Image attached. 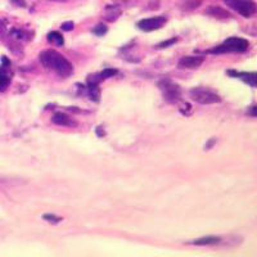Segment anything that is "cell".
<instances>
[{"mask_svg":"<svg viewBox=\"0 0 257 257\" xmlns=\"http://www.w3.org/2000/svg\"><path fill=\"white\" fill-rule=\"evenodd\" d=\"M41 64L47 70L56 72L61 77H70L73 73V66L67 58H64L61 53L56 50L47 49L39 54Z\"/></svg>","mask_w":257,"mask_h":257,"instance_id":"obj_1","label":"cell"},{"mask_svg":"<svg viewBox=\"0 0 257 257\" xmlns=\"http://www.w3.org/2000/svg\"><path fill=\"white\" fill-rule=\"evenodd\" d=\"M249 41L242 38H229L222 43L210 50L213 54H222V53H243L248 50Z\"/></svg>","mask_w":257,"mask_h":257,"instance_id":"obj_2","label":"cell"},{"mask_svg":"<svg viewBox=\"0 0 257 257\" xmlns=\"http://www.w3.org/2000/svg\"><path fill=\"white\" fill-rule=\"evenodd\" d=\"M190 98L199 104H216L221 102V98L215 91L207 88H194L190 90Z\"/></svg>","mask_w":257,"mask_h":257,"instance_id":"obj_3","label":"cell"},{"mask_svg":"<svg viewBox=\"0 0 257 257\" xmlns=\"http://www.w3.org/2000/svg\"><path fill=\"white\" fill-rule=\"evenodd\" d=\"M229 8L237 11L240 16L249 18L256 13V4L253 0H222Z\"/></svg>","mask_w":257,"mask_h":257,"instance_id":"obj_4","label":"cell"},{"mask_svg":"<svg viewBox=\"0 0 257 257\" xmlns=\"http://www.w3.org/2000/svg\"><path fill=\"white\" fill-rule=\"evenodd\" d=\"M158 86L164 93V98L167 102H176V100L180 99L181 89L179 85L174 84L170 80H162V81L158 82Z\"/></svg>","mask_w":257,"mask_h":257,"instance_id":"obj_5","label":"cell"},{"mask_svg":"<svg viewBox=\"0 0 257 257\" xmlns=\"http://www.w3.org/2000/svg\"><path fill=\"white\" fill-rule=\"evenodd\" d=\"M167 18L165 16H158V17H152V18H146V20H142L138 22V27L142 30V31L151 32L155 31V30L161 29L166 24Z\"/></svg>","mask_w":257,"mask_h":257,"instance_id":"obj_6","label":"cell"},{"mask_svg":"<svg viewBox=\"0 0 257 257\" xmlns=\"http://www.w3.org/2000/svg\"><path fill=\"white\" fill-rule=\"evenodd\" d=\"M12 81V73H11V61L7 57H3V64L0 66V93L7 90Z\"/></svg>","mask_w":257,"mask_h":257,"instance_id":"obj_7","label":"cell"},{"mask_svg":"<svg viewBox=\"0 0 257 257\" xmlns=\"http://www.w3.org/2000/svg\"><path fill=\"white\" fill-rule=\"evenodd\" d=\"M205 58L201 56H185L179 61V68H187V70H193L198 68L203 63Z\"/></svg>","mask_w":257,"mask_h":257,"instance_id":"obj_8","label":"cell"},{"mask_svg":"<svg viewBox=\"0 0 257 257\" xmlns=\"http://www.w3.org/2000/svg\"><path fill=\"white\" fill-rule=\"evenodd\" d=\"M230 76L238 77V79L243 80L248 85H251L252 88H256L257 85V73L256 72H238V71H228Z\"/></svg>","mask_w":257,"mask_h":257,"instance_id":"obj_9","label":"cell"},{"mask_svg":"<svg viewBox=\"0 0 257 257\" xmlns=\"http://www.w3.org/2000/svg\"><path fill=\"white\" fill-rule=\"evenodd\" d=\"M206 13H207L208 16H211V17L219 18V20H228V18L231 17L230 13L226 12L224 8L216 6H212L208 9H206Z\"/></svg>","mask_w":257,"mask_h":257,"instance_id":"obj_10","label":"cell"},{"mask_svg":"<svg viewBox=\"0 0 257 257\" xmlns=\"http://www.w3.org/2000/svg\"><path fill=\"white\" fill-rule=\"evenodd\" d=\"M52 121L56 123V125H59V126H72V125H75V123H73V121L71 120L70 117H68L66 113H62V112H57V113H54V116L52 117Z\"/></svg>","mask_w":257,"mask_h":257,"instance_id":"obj_11","label":"cell"},{"mask_svg":"<svg viewBox=\"0 0 257 257\" xmlns=\"http://www.w3.org/2000/svg\"><path fill=\"white\" fill-rule=\"evenodd\" d=\"M221 242L220 237H215V235H210V237H205L201 238V239H197L193 242V244L196 245H212V244H217V243Z\"/></svg>","mask_w":257,"mask_h":257,"instance_id":"obj_12","label":"cell"},{"mask_svg":"<svg viewBox=\"0 0 257 257\" xmlns=\"http://www.w3.org/2000/svg\"><path fill=\"white\" fill-rule=\"evenodd\" d=\"M48 41L52 43V44L57 45V47H62L64 44L63 36L58 31H52L50 34H48Z\"/></svg>","mask_w":257,"mask_h":257,"instance_id":"obj_13","label":"cell"},{"mask_svg":"<svg viewBox=\"0 0 257 257\" xmlns=\"http://www.w3.org/2000/svg\"><path fill=\"white\" fill-rule=\"evenodd\" d=\"M88 90H89V96H90V99L94 100V102H99L100 90L99 88H98V85L88 84Z\"/></svg>","mask_w":257,"mask_h":257,"instance_id":"obj_14","label":"cell"},{"mask_svg":"<svg viewBox=\"0 0 257 257\" xmlns=\"http://www.w3.org/2000/svg\"><path fill=\"white\" fill-rule=\"evenodd\" d=\"M117 73H118V71L114 70V68H105V70H103L100 72V77L102 79H109V77L116 76Z\"/></svg>","mask_w":257,"mask_h":257,"instance_id":"obj_15","label":"cell"},{"mask_svg":"<svg viewBox=\"0 0 257 257\" xmlns=\"http://www.w3.org/2000/svg\"><path fill=\"white\" fill-rule=\"evenodd\" d=\"M107 31H108V29H107V26L105 25H98V26H95L93 29V32L95 34L96 36H103L107 34Z\"/></svg>","mask_w":257,"mask_h":257,"instance_id":"obj_16","label":"cell"},{"mask_svg":"<svg viewBox=\"0 0 257 257\" xmlns=\"http://www.w3.org/2000/svg\"><path fill=\"white\" fill-rule=\"evenodd\" d=\"M44 220H47V221L49 222H53V224H57V222L62 221L61 217H57L54 216V215H44Z\"/></svg>","mask_w":257,"mask_h":257,"instance_id":"obj_17","label":"cell"},{"mask_svg":"<svg viewBox=\"0 0 257 257\" xmlns=\"http://www.w3.org/2000/svg\"><path fill=\"white\" fill-rule=\"evenodd\" d=\"M176 41H178V39H175V38L170 39V40L164 41V43H161V44H158L157 48H167V47H170V45L175 44Z\"/></svg>","mask_w":257,"mask_h":257,"instance_id":"obj_18","label":"cell"},{"mask_svg":"<svg viewBox=\"0 0 257 257\" xmlns=\"http://www.w3.org/2000/svg\"><path fill=\"white\" fill-rule=\"evenodd\" d=\"M6 32H7V25H6V22H4V21L0 20V38H2V36L6 35Z\"/></svg>","mask_w":257,"mask_h":257,"instance_id":"obj_19","label":"cell"},{"mask_svg":"<svg viewBox=\"0 0 257 257\" xmlns=\"http://www.w3.org/2000/svg\"><path fill=\"white\" fill-rule=\"evenodd\" d=\"M16 7H21V8H26V2L25 0H11Z\"/></svg>","mask_w":257,"mask_h":257,"instance_id":"obj_20","label":"cell"},{"mask_svg":"<svg viewBox=\"0 0 257 257\" xmlns=\"http://www.w3.org/2000/svg\"><path fill=\"white\" fill-rule=\"evenodd\" d=\"M72 29H73V22H64V24L62 25V30H64V31H71Z\"/></svg>","mask_w":257,"mask_h":257,"instance_id":"obj_21","label":"cell"},{"mask_svg":"<svg viewBox=\"0 0 257 257\" xmlns=\"http://www.w3.org/2000/svg\"><path fill=\"white\" fill-rule=\"evenodd\" d=\"M248 113L252 114V116H256V105H252L251 111H249Z\"/></svg>","mask_w":257,"mask_h":257,"instance_id":"obj_22","label":"cell"},{"mask_svg":"<svg viewBox=\"0 0 257 257\" xmlns=\"http://www.w3.org/2000/svg\"><path fill=\"white\" fill-rule=\"evenodd\" d=\"M114 3H117V4H121V3H126V2H127V0H113Z\"/></svg>","mask_w":257,"mask_h":257,"instance_id":"obj_23","label":"cell"},{"mask_svg":"<svg viewBox=\"0 0 257 257\" xmlns=\"http://www.w3.org/2000/svg\"><path fill=\"white\" fill-rule=\"evenodd\" d=\"M50 2H58V3H63V2H67V0H50Z\"/></svg>","mask_w":257,"mask_h":257,"instance_id":"obj_24","label":"cell"}]
</instances>
